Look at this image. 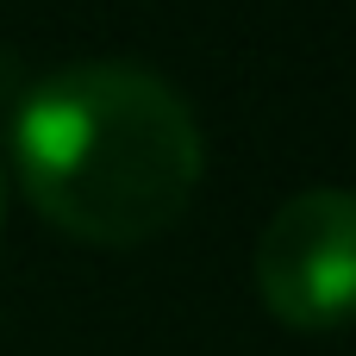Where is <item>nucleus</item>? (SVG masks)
<instances>
[{"instance_id": "7ed1b4c3", "label": "nucleus", "mask_w": 356, "mask_h": 356, "mask_svg": "<svg viewBox=\"0 0 356 356\" xmlns=\"http://www.w3.org/2000/svg\"><path fill=\"white\" fill-rule=\"evenodd\" d=\"M0 207H6V169H0Z\"/></svg>"}, {"instance_id": "f257e3e1", "label": "nucleus", "mask_w": 356, "mask_h": 356, "mask_svg": "<svg viewBox=\"0 0 356 356\" xmlns=\"http://www.w3.org/2000/svg\"><path fill=\"white\" fill-rule=\"evenodd\" d=\"M13 175L63 238L138 250L188 213L207 175V138L163 75L75 63L19 100Z\"/></svg>"}, {"instance_id": "f03ea898", "label": "nucleus", "mask_w": 356, "mask_h": 356, "mask_svg": "<svg viewBox=\"0 0 356 356\" xmlns=\"http://www.w3.org/2000/svg\"><path fill=\"white\" fill-rule=\"evenodd\" d=\"M257 294L294 332H338L356 307V207L344 188L294 194L257 244Z\"/></svg>"}]
</instances>
